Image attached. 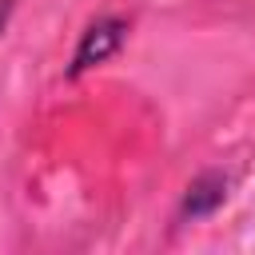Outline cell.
I'll return each instance as SVG.
<instances>
[{"label":"cell","mask_w":255,"mask_h":255,"mask_svg":"<svg viewBox=\"0 0 255 255\" xmlns=\"http://www.w3.org/2000/svg\"><path fill=\"white\" fill-rule=\"evenodd\" d=\"M223 195H227V179H223V175H215V171H207V175H199V179L187 187L183 215H191V219H199V215H211V211L223 203Z\"/></svg>","instance_id":"2"},{"label":"cell","mask_w":255,"mask_h":255,"mask_svg":"<svg viewBox=\"0 0 255 255\" xmlns=\"http://www.w3.org/2000/svg\"><path fill=\"white\" fill-rule=\"evenodd\" d=\"M4 12H8V4H4V8H0V28H4Z\"/></svg>","instance_id":"3"},{"label":"cell","mask_w":255,"mask_h":255,"mask_svg":"<svg viewBox=\"0 0 255 255\" xmlns=\"http://www.w3.org/2000/svg\"><path fill=\"white\" fill-rule=\"evenodd\" d=\"M124 36H128V24H124V20H116V16H104V20L88 24V32H84V36H80V44H76V56H72L68 76H80V72H88V68H96V64L112 60V56L120 52Z\"/></svg>","instance_id":"1"}]
</instances>
